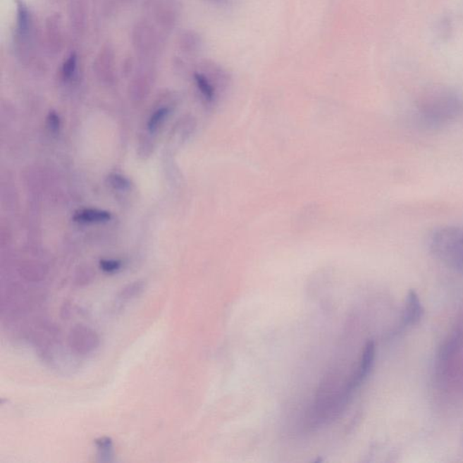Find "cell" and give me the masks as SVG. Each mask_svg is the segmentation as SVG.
<instances>
[{"instance_id":"obj_5","label":"cell","mask_w":463,"mask_h":463,"mask_svg":"<svg viewBox=\"0 0 463 463\" xmlns=\"http://www.w3.org/2000/svg\"><path fill=\"white\" fill-rule=\"evenodd\" d=\"M111 219V213L100 209H82L76 212L73 216V220L75 222L82 223H104L110 221Z\"/></svg>"},{"instance_id":"obj_9","label":"cell","mask_w":463,"mask_h":463,"mask_svg":"<svg viewBox=\"0 0 463 463\" xmlns=\"http://www.w3.org/2000/svg\"><path fill=\"white\" fill-rule=\"evenodd\" d=\"M168 114V108H161L159 110H156L154 113L152 115V117L149 118L148 123V128L149 132H154L159 126L161 125L163 121L165 118L167 117Z\"/></svg>"},{"instance_id":"obj_11","label":"cell","mask_w":463,"mask_h":463,"mask_svg":"<svg viewBox=\"0 0 463 463\" xmlns=\"http://www.w3.org/2000/svg\"><path fill=\"white\" fill-rule=\"evenodd\" d=\"M101 269L105 271V273H115V271H119L121 267V261L118 260H107V259H104L100 261Z\"/></svg>"},{"instance_id":"obj_1","label":"cell","mask_w":463,"mask_h":463,"mask_svg":"<svg viewBox=\"0 0 463 463\" xmlns=\"http://www.w3.org/2000/svg\"><path fill=\"white\" fill-rule=\"evenodd\" d=\"M463 114V98L457 91L436 87L421 95L415 105V119L427 130H440Z\"/></svg>"},{"instance_id":"obj_8","label":"cell","mask_w":463,"mask_h":463,"mask_svg":"<svg viewBox=\"0 0 463 463\" xmlns=\"http://www.w3.org/2000/svg\"><path fill=\"white\" fill-rule=\"evenodd\" d=\"M143 289H144V283H143L136 282L129 284V285H127L125 288L121 290L119 297L123 300L135 298V297L139 296L142 292Z\"/></svg>"},{"instance_id":"obj_2","label":"cell","mask_w":463,"mask_h":463,"mask_svg":"<svg viewBox=\"0 0 463 463\" xmlns=\"http://www.w3.org/2000/svg\"><path fill=\"white\" fill-rule=\"evenodd\" d=\"M430 249L443 264L463 276V228L445 226L436 230L430 237Z\"/></svg>"},{"instance_id":"obj_3","label":"cell","mask_w":463,"mask_h":463,"mask_svg":"<svg viewBox=\"0 0 463 463\" xmlns=\"http://www.w3.org/2000/svg\"><path fill=\"white\" fill-rule=\"evenodd\" d=\"M69 344L80 355H86L97 349L100 340L97 332L85 325H76L70 332Z\"/></svg>"},{"instance_id":"obj_4","label":"cell","mask_w":463,"mask_h":463,"mask_svg":"<svg viewBox=\"0 0 463 463\" xmlns=\"http://www.w3.org/2000/svg\"><path fill=\"white\" fill-rule=\"evenodd\" d=\"M424 314V309L421 304V299L417 292L411 290L405 298L403 314H402V325L404 327L419 323Z\"/></svg>"},{"instance_id":"obj_10","label":"cell","mask_w":463,"mask_h":463,"mask_svg":"<svg viewBox=\"0 0 463 463\" xmlns=\"http://www.w3.org/2000/svg\"><path fill=\"white\" fill-rule=\"evenodd\" d=\"M76 66H78V56L75 53L71 54V56L67 58L65 63L63 66V76L66 80H68L72 78L73 73H75L76 70Z\"/></svg>"},{"instance_id":"obj_7","label":"cell","mask_w":463,"mask_h":463,"mask_svg":"<svg viewBox=\"0 0 463 463\" xmlns=\"http://www.w3.org/2000/svg\"><path fill=\"white\" fill-rule=\"evenodd\" d=\"M99 451H100V457L103 462H111V457L113 456V440L108 437H101L95 440Z\"/></svg>"},{"instance_id":"obj_13","label":"cell","mask_w":463,"mask_h":463,"mask_svg":"<svg viewBox=\"0 0 463 463\" xmlns=\"http://www.w3.org/2000/svg\"><path fill=\"white\" fill-rule=\"evenodd\" d=\"M49 125L53 132H56V130L60 128V118L58 115L54 113V111H52V113H50L49 115Z\"/></svg>"},{"instance_id":"obj_12","label":"cell","mask_w":463,"mask_h":463,"mask_svg":"<svg viewBox=\"0 0 463 463\" xmlns=\"http://www.w3.org/2000/svg\"><path fill=\"white\" fill-rule=\"evenodd\" d=\"M111 183L115 187L121 188V190H125V188L130 186L129 181L125 178L121 177L119 175H111Z\"/></svg>"},{"instance_id":"obj_6","label":"cell","mask_w":463,"mask_h":463,"mask_svg":"<svg viewBox=\"0 0 463 463\" xmlns=\"http://www.w3.org/2000/svg\"><path fill=\"white\" fill-rule=\"evenodd\" d=\"M18 19H17V31L19 37H23L27 36L28 31L30 30V14L28 11L27 6L22 0H18Z\"/></svg>"}]
</instances>
